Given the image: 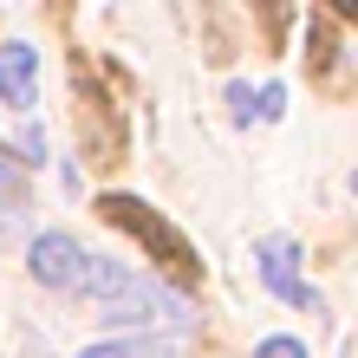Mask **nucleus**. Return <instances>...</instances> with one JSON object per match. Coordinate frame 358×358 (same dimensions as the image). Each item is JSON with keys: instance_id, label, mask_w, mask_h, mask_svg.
<instances>
[{"instance_id": "6", "label": "nucleus", "mask_w": 358, "mask_h": 358, "mask_svg": "<svg viewBox=\"0 0 358 358\" xmlns=\"http://www.w3.org/2000/svg\"><path fill=\"white\" fill-rule=\"evenodd\" d=\"M0 202H27V176L13 170V157H0Z\"/></svg>"}, {"instance_id": "5", "label": "nucleus", "mask_w": 358, "mask_h": 358, "mask_svg": "<svg viewBox=\"0 0 358 358\" xmlns=\"http://www.w3.org/2000/svg\"><path fill=\"white\" fill-rule=\"evenodd\" d=\"M78 358H176V345L170 339H98Z\"/></svg>"}, {"instance_id": "8", "label": "nucleus", "mask_w": 358, "mask_h": 358, "mask_svg": "<svg viewBox=\"0 0 358 358\" xmlns=\"http://www.w3.org/2000/svg\"><path fill=\"white\" fill-rule=\"evenodd\" d=\"M228 98H235V117L248 124V117H255V98H248V85H235V92H228Z\"/></svg>"}, {"instance_id": "2", "label": "nucleus", "mask_w": 358, "mask_h": 358, "mask_svg": "<svg viewBox=\"0 0 358 358\" xmlns=\"http://www.w3.org/2000/svg\"><path fill=\"white\" fill-rule=\"evenodd\" d=\"M98 208H104V215H111L117 228H131V235H137L143 248H157V255L170 261V267H182V273H196V255H189V241H182L176 228L163 222V215H150V208H143L137 196H104Z\"/></svg>"}, {"instance_id": "3", "label": "nucleus", "mask_w": 358, "mask_h": 358, "mask_svg": "<svg viewBox=\"0 0 358 358\" xmlns=\"http://www.w3.org/2000/svg\"><path fill=\"white\" fill-rule=\"evenodd\" d=\"M261 280L280 293V300H293V306H320V293L300 280V248H293L287 235H267L261 241Z\"/></svg>"}, {"instance_id": "7", "label": "nucleus", "mask_w": 358, "mask_h": 358, "mask_svg": "<svg viewBox=\"0 0 358 358\" xmlns=\"http://www.w3.org/2000/svg\"><path fill=\"white\" fill-rule=\"evenodd\" d=\"M255 358H306V345H300V339H261Z\"/></svg>"}, {"instance_id": "1", "label": "nucleus", "mask_w": 358, "mask_h": 358, "mask_svg": "<svg viewBox=\"0 0 358 358\" xmlns=\"http://www.w3.org/2000/svg\"><path fill=\"white\" fill-rule=\"evenodd\" d=\"M27 267H33V280H39V287H52V293H78V287H85L92 255H85V241H78V235H59V228H46V235H33V241H27Z\"/></svg>"}, {"instance_id": "4", "label": "nucleus", "mask_w": 358, "mask_h": 358, "mask_svg": "<svg viewBox=\"0 0 358 358\" xmlns=\"http://www.w3.org/2000/svg\"><path fill=\"white\" fill-rule=\"evenodd\" d=\"M33 98H39V52L27 39H13V46H0V104L27 111Z\"/></svg>"}]
</instances>
